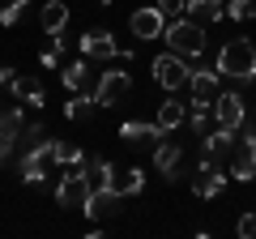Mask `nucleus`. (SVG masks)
<instances>
[{"label":"nucleus","mask_w":256,"mask_h":239,"mask_svg":"<svg viewBox=\"0 0 256 239\" xmlns=\"http://www.w3.org/2000/svg\"><path fill=\"white\" fill-rule=\"evenodd\" d=\"M60 56H64V52L47 47V52H38V64H43V68H56V64H60Z\"/></svg>","instance_id":"31"},{"label":"nucleus","mask_w":256,"mask_h":239,"mask_svg":"<svg viewBox=\"0 0 256 239\" xmlns=\"http://www.w3.org/2000/svg\"><path fill=\"white\" fill-rule=\"evenodd\" d=\"M235 128H214V132H205L201 137V158L205 162H230V154H235Z\"/></svg>","instance_id":"7"},{"label":"nucleus","mask_w":256,"mask_h":239,"mask_svg":"<svg viewBox=\"0 0 256 239\" xmlns=\"http://www.w3.org/2000/svg\"><path fill=\"white\" fill-rule=\"evenodd\" d=\"M239 137H244V141H256V116H244V124H239Z\"/></svg>","instance_id":"32"},{"label":"nucleus","mask_w":256,"mask_h":239,"mask_svg":"<svg viewBox=\"0 0 256 239\" xmlns=\"http://www.w3.org/2000/svg\"><path fill=\"white\" fill-rule=\"evenodd\" d=\"M141 188H146V171H141V166H124V171L116 175V192L120 196H137Z\"/></svg>","instance_id":"24"},{"label":"nucleus","mask_w":256,"mask_h":239,"mask_svg":"<svg viewBox=\"0 0 256 239\" xmlns=\"http://www.w3.org/2000/svg\"><path fill=\"white\" fill-rule=\"evenodd\" d=\"M128 90H132V77H128L124 68H107V73L98 77V86H94V98H98V107H116Z\"/></svg>","instance_id":"6"},{"label":"nucleus","mask_w":256,"mask_h":239,"mask_svg":"<svg viewBox=\"0 0 256 239\" xmlns=\"http://www.w3.org/2000/svg\"><path fill=\"white\" fill-rule=\"evenodd\" d=\"M22 128H26V111H22L18 102H13V107H0V141L18 150V141H22Z\"/></svg>","instance_id":"14"},{"label":"nucleus","mask_w":256,"mask_h":239,"mask_svg":"<svg viewBox=\"0 0 256 239\" xmlns=\"http://www.w3.org/2000/svg\"><path fill=\"white\" fill-rule=\"evenodd\" d=\"M154 82L162 86L166 94L184 90V86L192 82V64H188V56H180V52H166V56H158V60H154Z\"/></svg>","instance_id":"4"},{"label":"nucleus","mask_w":256,"mask_h":239,"mask_svg":"<svg viewBox=\"0 0 256 239\" xmlns=\"http://www.w3.org/2000/svg\"><path fill=\"white\" fill-rule=\"evenodd\" d=\"M90 192H94L90 171H86V166H64L60 184H56V205H60V210H77V214H82L86 201H90Z\"/></svg>","instance_id":"2"},{"label":"nucleus","mask_w":256,"mask_h":239,"mask_svg":"<svg viewBox=\"0 0 256 239\" xmlns=\"http://www.w3.org/2000/svg\"><path fill=\"white\" fill-rule=\"evenodd\" d=\"M128 30H132V38L150 43V38H162V30H166V18L158 13V4H154V9H137L132 18H128Z\"/></svg>","instance_id":"12"},{"label":"nucleus","mask_w":256,"mask_h":239,"mask_svg":"<svg viewBox=\"0 0 256 239\" xmlns=\"http://www.w3.org/2000/svg\"><path fill=\"white\" fill-rule=\"evenodd\" d=\"M9 158H13V146H4V141H0V166L9 162Z\"/></svg>","instance_id":"34"},{"label":"nucleus","mask_w":256,"mask_h":239,"mask_svg":"<svg viewBox=\"0 0 256 239\" xmlns=\"http://www.w3.org/2000/svg\"><path fill=\"white\" fill-rule=\"evenodd\" d=\"M94 107H98L94 90H90V94H86V90H77L73 98L64 102V116H68V120H90V116H94Z\"/></svg>","instance_id":"23"},{"label":"nucleus","mask_w":256,"mask_h":239,"mask_svg":"<svg viewBox=\"0 0 256 239\" xmlns=\"http://www.w3.org/2000/svg\"><path fill=\"white\" fill-rule=\"evenodd\" d=\"M162 38L171 43V52L188 56V60H196V56L205 52V26H201V22H192L188 13H184V18H171V22H166Z\"/></svg>","instance_id":"3"},{"label":"nucleus","mask_w":256,"mask_h":239,"mask_svg":"<svg viewBox=\"0 0 256 239\" xmlns=\"http://www.w3.org/2000/svg\"><path fill=\"white\" fill-rule=\"evenodd\" d=\"M13 77H18V68H9V64H0V86H9Z\"/></svg>","instance_id":"33"},{"label":"nucleus","mask_w":256,"mask_h":239,"mask_svg":"<svg viewBox=\"0 0 256 239\" xmlns=\"http://www.w3.org/2000/svg\"><path fill=\"white\" fill-rule=\"evenodd\" d=\"M120 137L128 141V146H158V141L166 137V128L162 124H146V120H124V124H120Z\"/></svg>","instance_id":"13"},{"label":"nucleus","mask_w":256,"mask_h":239,"mask_svg":"<svg viewBox=\"0 0 256 239\" xmlns=\"http://www.w3.org/2000/svg\"><path fill=\"white\" fill-rule=\"evenodd\" d=\"M9 90H13V98L18 102H26V107H43L47 102V90H43V82H38V77H13L9 82Z\"/></svg>","instance_id":"15"},{"label":"nucleus","mask_w":256,"mask_h":239,"mask_svg":"<svg viewBox=\"0 0 256 239\" xmlns=\"http://www.w3.org/2000/svg\"><path fill=\"white\" fill-rule=\"evenodd\" d=\"M188 128L196 132V141L205 137V132L218 128V116H214V102H201V98H192L188 102Z\"/></svg>","instance_id":"16"},{"label":"nucleus","mask_w":256,"mask_h":239,"mask_svg":"<svg viewBox=\"0 0 256 239\" xmlns=\"http://www.w3.org/2000/svg\"><path fill=\"white\" fill-rule=\"evenodd\" d=\"M154 4L162 18H184V9H188V0H154Z\"/></svg>","instance_id":"28"},{"label":"nucleus","mask_w":256,"mask_h":239,"mask_svg":"<svg viewBox=\"0 0 256 239\" xmlns=\"http://www.w3.org/2000/svg\"><path fill=\"white\" fill-rule=\"evenodd\" d=\"M26 4H30V0H9V4L0 9V26H18L22 13H26Z\"/></svg>","instance_id":"27"},{"label":"nucleus","mask_w":256,"mask_h":239,"mask_svg":"<svg viewBox=\"0 0 256 239\" xmlns=\"http://www.w3.org/2000/svg\"><path fill=\"white\" fill-rule=\"evenodd\" d=\"M218 77H222V73H214V68L196 64V68H192V82H188L192 98H201V102H214V98H218Z\"/></svg>","instance_id":"17"},{"label":"nucleus","mask_w":256,"mask_h":239,"mask_svg":"<svg viewBox=\"0 0 256 239\" xmlns=\"http://www.w3.org/2000/svg\"><path fill=\"white\" fill-rule=\"evenodd\" d=\"M22 141H26V146H38V141H47L43 120H38V124H26V128H22Z\"/></svg>","instance_id":"29"},{"label":"nucleus","mask_w":256,"mask_h":239,"mask_svg":"<svg viewBox=\"0 0 256 239\" xmlns=\"http://www.w3.org/2000/svg\"><path fill=\"white\" fill-rule=\"evenodd\" d=\"M86 158H90V154H86L82 146H73V141H56V137H52V162H56V166H86Z\"/></svg>","instance_id":"22"},{"label":"nucleus","mask_w":256,"mask_h":239,"mask_svg":"<svg viewBox=\"0 0 256 239\" xmlns=\"http://www.w3.org/2000/svg\"><path fill=\"white\" fill-rule=\"evenodd\" d=\"M180 162H184V146H180V141H166V137H162V141L154 146V166L166 175V180H171V171H175Z\"/></svg>","instance_id":"21"},{"label":"nucleus","mask_w":256,"mask_h":239,"mask_svg":"<svg viewBox=\"0 0 256 239\" xmlns=\"http://www.w3.org/2000/svg\"><path fill=\"white\" fill-rule=\"evenodd\" d=\"M226 180H230V171H222V162H196V171L188 175V184H192V192L201 196V201H214V196L226 188Z\"/></svg>","instance_id":"5"},{"label":"nucleus","mask_w":256,"mask_h":239,"mask_svg":"<svg viewBox=\"0 0 256 239\" xmlns=\"http://www.w3.org/2000/svg\"><path fill=\"white\" fill-rule=\"evenodd\" d=\"M120 201L124 196L116 192V188H107V184H94V192H90V201H86V218H94V222H107V218H116L120 214Z\"/></svg>","instance_id":"10"},{"label":"nucleus","mask_w":256,"mask_h":239,"mask_svg":"<svg viewBox=\"0 0 256 239\" xmlns=\"http://www.w3.org/2000/svg\"><path fill=\"white\" fill-rule=\"evenodd\" d=\"M82 56L86 60H120V43H116V34L111 30H86L82 34Z\"/></svg>","instance_id":"9"},{"label":"nucleus","mask_w":256,"mask_h":239,"mask_svg":"<svg viewBox=\"0 0 256 239\" xmlns=\"http://www.w3.org/2000/svg\"><path fill=\"white\" fill-rule=\"evenodd\" d=\"M218 73L230 77V82H252L256 77V47H252V38H230V43H222Z\"/></svg>","instance_id":"1"},{"label":"nucleus","mask_w":256,"mask_h":239,"mask_svg":"<svg viewBox=\"0 0 256 239\" xmlns=\"http://www.w3.org/2000/svg\"><path fill=\"white\" fill-rule=\"evenodd\" d=\"M230 180H239V184H252L256 180V141H235V154H230Z\"/></svg>","instance_id":"11"},{"label":"nucleus","mask_w":256,"mask_h":239,"mask_svg":"<svg viewBox=\"0 0 256 239\" xmlns=\"http://www.w3.org/2000/svg\"><path fill=\"white\" fill-rule=\"evenodd\" d=\"M235 230H239V235H244V239H256V214L248 210L244 218H239V226H235Z\"/></svg>","instance_id":"30"},{"label":"nucleus","mask_w":256,"mask_h":239,"mask_svg":"<svg viewBox=\"0 0 256 239\" xmlns=\"http://www.w3.org/2000/svg\"><path fill=\"white\" fill-rule=\"evenodd\" d=\"M60 82H64V90H86V82H90V64L86 60H73V64H64V73H60Z\"/></svg>","instance_id":"25"},{"label":"nucleus","mask_w":256,"mask_h":239,"mask_svg":"<svg viewBox=\"0 0 256 239\" xmlns=\"http://www.w3.org/2000/svg\"><path fill=\"white\" fill-rule=\"evenodd\" d=\"M214 116H218L222 128H235V132H239V124H244V116H248L244 94H235V90H218V98H214Z\"/></svg>","instance_id":"8"},{"label":"nucleus","mask_w":256,"mask_h":239,"mask_svg":"<svg viewBox=\"0 0 256 239\" xmlns=\"http://www.w3.org/2000/svg\"><path fill=\"white\" fill-rule=\"evenodd\" d=\"M154 120L162 124L166 132H175V128H184V124H188V102L180 98V90H175L171 98H166L162 107H158V116H154Z\"/></svg>","instance_id":"18"},{"label":"nucleus","mask_w":256,"mask_h":239,"mask_svg":"<svg viewBox=\"0 0 256 239\" xmlns=\"http://www.w3.org/2000/svg\"><path fill=\"white\" fill-rule=\"evenodd\" d=\"M188 13L192 22H201V26H218L226 18V0H188Z\"/></svg>","instance_id":"19"},{"label":"nucleus","mask_w":256,"mask_h":239,"mask_svg":"<svg viewBox=\"0 0 256 239\" xmlns=\"http://www.w3.org/2000/svg\"><path fill=\"white\" fill-rule=\"evenodd\" d=\"M226 18L252 22V18H256V0H226Z\"/></svg>","instance_id":"26"},{"label":"nucleus","mask_w":256,"mask_h":239,"mask_svg":"<svg viewBox=\"0 0 256 239\" xmlns=\"http://www.w3.org/2000/svg\"><path fill=\"white\" fill-rule=\"evenodd\" d=\"M38 26H43V34H60V30L68 26V4H64V0H43Z\"/></svg>","instance_id":"20"}]
</instances>
